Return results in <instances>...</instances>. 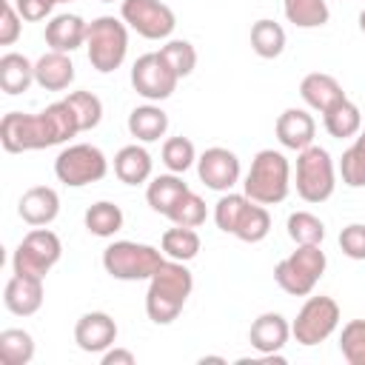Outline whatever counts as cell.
Segmentation results:
<instances>
[{"mask_svg":"<svg viewBox=\"0 0 365 365\" xmlns=\"http://www.w3.org/2000/svg\"><path fill=\"white\" fill-rule=\"evenodd\" d=\"M168 257L163 248H154L148 242H134V240H114L103 251V268L111 279L123 282H140L151 279L154 271L165 262Z\"/></svg>","mask_w":365,"mask_h":365,"instance_id":"obj_4","label":"cell"},{"mask_svg":"<svg viewBox=\"0 0 365 365\" xmlns=\"http://www.w3.org/2000/svg\"><path fill=\"white\" fill-rule=\"evenodd\" d=\"M200 234L197 228H185V225H174L168 231H163L160 237V248L168 259H177V262H191L197 254H200Z\"/></svg>","mask_w":365,"mask_h":365,"instance_id":"obj_28","label":"cell"},{"mask_svg":"<svg viewBox=\"0 0 365 365\" xmlns=\"http://www.w3.org/2000/svg\"><path fill=\"white\" fill-rule=\"evenodd\" d=\"M74 134H80V125H77L74 111L68 108L66 100H57V103L46 106L37 114L9 111L0 120V143H3V148L9 154L63 145Z\"/></svg>","mask_w":365,"mask_h":365,"instance_id":"obj_1","label":"cell"},{"mask_svg":"<svg viewBox=\"0 0 365 365\" xmlns=\"http://www.w3.org/2000/svg\"><path fill=\"white\" fill-rule=\"evenodd\" d=\"M325 268H328V257L319 245H297V251H291L285 259L277 262L274 279L285 294L308 297V294H314Z\"/></svg>","mask_w":365,"mask_h":365,"instance_id":"obj_6","label":"cell"},{"mask_svg":"<svg viewBox=\"0 0 365 365\" xmlns=\"http://www.w3.org/2000/svg\"><path fill=\"white\" fill-rule=\"evenodd\" d=\"M359 31H362V34H365V9H362V11H359Z\"/></svg>","mask_w":365,"mask_h":365,"instance_id":"obj_46","label":"cell"},{"mask_svg":"<svg viewBox=\"0 0 365 365\" xmlns=\"http://www.w3.org/2000/svg\"><path fill=\"white\" fill-rule=\"evenodd\" d=\"M103 3H114V0H103Z\"/></svg>","mask_w":365,"mask_h":365,"instance_id":"obj_49","label":"cell"},{"mask_svg":"<svg viewBox=\"0 0 365 365\" xmlns=\"http://www.w3.org/2000/svg\"><path fill=\"white\" fill-rule=\"evenodd\" d=\"M51 6H57V3H74V0H48Z\"/></svg>","mask_w":365,"mask_h":365,"instance_id":"obj_48","label":"cell"},{"mask_svg":"<svg viewBox=\"0 0 365 365\" xmlns=\"http://www.w3.org/2000/svg\"><path fill=\"white\" fill-rule=\"evenodd\" d=\"M339 354L348 365H365V319H351L342 325Z\"/></svg>","mask_w":365,"mask_h":365,"instance_id":"obj_38","label":"cell"},{"mask_svg":"<svg viewBox=\"0 0 365 365\" xmlns=\"http://www.w3.org/2000/svg\"><path fill=\"white\" fill-rule=\"evenodd\" d=\"M336 188V165L322 145L297 151V194L305 202H325Z\"/></svg>","mask_w":365,"mask_h":365,"instance_id":"obj_7","label":"cell"},{"mask_svg":"<svg viewBox=\"0 0 365 365\" xmlns=\"http://www.w3.org/2000/svg\"><path fill=\"white\" fill-rule=\"evenodd\" d=\"M106 174H108V160L91 143H71L54 160V177L68 188L100 182Z\"/></svg>","mask_w":365,"mask_h":365,"instance_id":"obj_8","label":"cell"},{"mask_svg":"<svg viewBox=\"0 0 365 365\" xmlns=\"http://www.w3.org/2000/svg\"><path fill=\"white\" fill-rule=\"evenodd\" d=\"M34 83V63L20 51H6L0 57V88L6 94H23Z\"/></svg>","mask_w":365,"mask_h":365,"instance_id":"obj_24","label":"cell"},{"mask_svg":"<svg viewBox=\"0 0 365 365\" xmlns=\"http://www.w3.org/2000/svg\"><path fill=\"white\" fill-rule=\"evenodd\" d=\"M208 217V208H205V200L200 194H194L191 188L174 202V208L168 211V220L174 225H185V228H200Z\"/></svg>","mask_w":365,"mask_h":365,"instance_id":"obj_35","label":"cell"},{"mask_svg":"<svg viewBox=\"0 0 365 365\" xmlns=\"http://www.w3.org/2000/svg\"><path fill=\"white\" fill-rule=\"evenodd\" d=\"M197 163V148L188 137H168L163 143V165L174 174H185Z\"/></svg>","mask_w":365,"mask_h":365,"instance_id":"obj_37","label":"cell"},{"mask_svg":"<svg viewBox=\"0 0 365 365\" xmlns=\"http://www.w3.org/2000/svg\"><path fill=\"white\" fill-rule=\"evenodd\" d=\"M34 83L46 91H66L74 83V63L66 51H46L34 63Z\"/></svg>","mask_w":365,"mask_h":365,"instance_id":"obj_21","label":"cell"},{"mask_svg":"<svg viewBox=\"0 0 365 365\" xmlns=\"http://www.w3.org/2000/svg\"><path fill=\"white\" fill-rule=\"evenodd\" d=\"M14 3V9L20 11V17L26 20V23H40V20H46L48 14H51V3L48 0H11Z\"/></svg>","mask_w":365,"mask_h":365,"instance_id":"obj_43","label":"cell"},{"mask_svg":"<svg viewBox=\"0 0 365 365\" xmlns=\"http://www.w3.org/2000/svg\"><path fill=\"white\" fill-rule=\"evenodd\" d=\"M288 237L297 242V245H322L325 240V222L311 214V211H294L288 214Z\"/></svg>","mask_w":365,"mask_h":365,"instance_id":"obj_33","label":"cell"},{"mask_svg":"<svg viewBox=\"0 0 365 365\" xmlns=\"http://www.w3.org/2000/svg\"><path fill=\"white\" fill-rule=\"evenodd\" d=\"M83 222H86L88 234L108 240V237H114V234L123 228L125 217H123V208H120L117 202H111V200H100V202H94V205L86 208Z\"/></svg>","mask_w":365,"mask_h":365,"instance_id":"obj_27","label":"cell"},{"mask_svg":"<svg viewBox=\"0 0 365 365\" xmlns=\"http://www.w3.org/2000/svg\"><path fill=\"white\" fill-rule=\"evenodd\" d=\"M0 359L3 365H29L34 359V336L23 328L0 331Z\"/></svg>","mask_w":365,"mask_h":365,"instance_id":"obj_30","label":"cell"},{"mask_svg":"<svg viewBox=\"0 0 365 365\" xmlns=\"http://www.w3.org/2000/svg\"><path fill=\"white\" fill-rule=\"evenodd\" d=\"M60 257H63V242H60V237H57L51 228L37 225V228H31V231L20 240V245L14 248V254H11V268H14V274H29V277L46 279V274L60 262Z\"/></svg>","mask_w":365,"mask_h":365,"instance_id":"obj_9","label":"cell"},{"mask_svg":"<svg viewBox=\"0 0 365 365\" xmlns=\"http://www.w3.org/2000/svg\"><path fill=\"white\" fill-rule=\"evenodd\" d=\"M185 191H188V182H185L180 174L168 171V174L151 177L148 188H145V202L151 205V211H157V214L168 217V211L174 208V202H177Z\"/></svg>","mask_w":365,"mask_h":365,"instance_id":"obj_25","label":"cell"},{"mask_svg":"<svg viewBox=\"0 0 365 365\" xmlns=\"http://www.w3.org/2000/svg\"><path fill=\"white\" fill-rule=\"evenodd\" d=\"M66 103L74 111V120H77L80 131H91V128L100 125V120H103V100L97 94H91V91H68Z\"/></svg>","mask_w":365,"mask_h":365,"instance_id":"obj_34","label":"cell"},{"mask_svg":"<svg viewBox=\"0 0 365 365\" xmlns=\"http://www.w3.org/2000/svg\"><path fill=\"white\" fill-rule=\"evenodd\" d=\"M128 134L140 143H157L160 137H165L168 131V114L154 106V103H145V106H137L131 108L128 114Z\"/></svg>","mask_w":365,"mask_h":365,"instance_id":"obj_23","label":"cell"},{"mask_svg":"<svg viewBox=\"0 0 365 365\" xmlns=\"http://www.w3.org/2000/svg\"><path fill=\"white\" fill-rule=\"evenodd\" d=\"M120 17L131 31L145 40H165L177 26L171 6H165L163 0H123Z\"/></svg>","mask_w":365,"mask_h":365,"instance_id":"obj_11","label":"cell"},{"mask_svg":"<svg viewBox=\"0 0 365 365\" xmlns=\"http://www.w3.org/2000/svg\"><path fill=\"white\" fill-rule=\"evenodd\" d=\"M339 248L348 259H365V222H351L339 231Z\"/></svg>","mask_w":365,"mask_h":365,"instance_id":"obj_41","label":"cell"},{"mask_svg":"<svg viewBox=\"0 0 365 365\" xmlns=\"http://www.w3.org/2000/svg\"><path fill=\"white\" fill-rule=\"evenodd\" d=\"M151 168H154L151 154L143 145H137V143L123 145L114 154V174L125 185H143V182H148L151 180Z\"/></svg>","mask_w":365,"mask_h":365,"instance_id":"obj_22","label":"cell"},{"mask_svg":"<svg viewBox=\"0 0 365 365\" xmlns=\"http://www.w3.org/2000/svg\"><path fill=\"white\" fill-rule=\"evenodd\" d=\"M3 305L14 317H31L43 305V279L29 274H11L3 288Z\"/></svg>","mask_w":365,"mask_h":365,"instance_id":"obj_16","label":"cell"},{"mask_svg":"<svg viewBox=\"0 0 365 365\" xmlns=\"http://www.w3.org/2000/svg\"><path fill=\"white\" fill-rule=\"evenodd\" d=\"M288 339H291V322L277 311L259 314L248 328V342L262 356L265 354H279L288 345Z\"/></svg>","mask_w":365,"mask_h":365,"instance_id":"obj_15","label":"cell"},{"mask_svg":"<svg viewBox=\"0 0 365 365\" xmlns=\"http://www.w3.org/2000/svg\"><path fill=\"white\" fill-rule=\"evenodd\" d=\"M86 34H88V23L80 14H54L46 23V46L51 51H66L71 54L74 48L86 46Z\"/></svg>","mask_w":365,"mask_h":365,"instance_id":"obj_19","label":"cell"},{"mask_svg":"<svg viewBox=\"0 0 365 365\" xmlns=\"http://www.w3.org/2000/svg\"><path fill=\"white\" fill-rule=\"evenodd\" d=\"M17 214L26 225H51L60 214V194L51 185H31L17 202Z\"/></svg>","mask_w":365,"mask_h":365,"instance_id":"obj_17","label":"cell"},{"mask_svg":"<svg viewBox=\"0 0 365 365\" xmlns=\"http://www.w3.org/2000/svg\"><path fill=\"white\" fill-rule=\"evenodd\" d=\"M277 140L282 148L291 151H302L308 145H314V134H317V123L305 108H285L277 123H274Z\"/></svg>","mask_w":365,"mask_h":365,"instance_id":"obj_18","label":"cell"},{"mask_svg":"<svg viewBox=\"0 0 365 365\" xmlns=\"http://www.w3.org/2000/svg\"><path fill=\"white\" fill-rule=\"evenodd\" d=\"M100 362H103V365H134L137 356H134V351H128V348H117V345H111L108 351L100 354Z\"/></svg>","mask_w":365,"mask_h":365,"instance_id":"obj_44","label":"cell"},{"mask_svg":"<svg viewBox=\"0 0 365 365\" xmlns=\"http://www.w3.org/2000/svg\"><path fill=\"white\" fill-rule=\"evenodd\" d=\"M322 125L331 137L336 140H351L362 131V111L356 103H351L348 97L339 100L336 106H331L325 114H322Z\"/></svg>","mask_w":365,"mask_h":365,"instance_id":"obj_26","label":"cell"},{"mask_svg":"<svg viewBox=\"0 0 365 365\" xmlns=\"http://www.w3.org/2000/svg\"><path fill=\"white\" fill-rule=\"evenodd\" d=\"M356 140H359V143H365V128H362V131L356 134Z\"/></svg>","mask_w":365,"mask_h":365,"instance_id":"obj_47","label":"cell"},{"mask_svg":"<svg viewBox=\"0 0 365 365\" xmlns=\"http://www.w3.org/2000/svg\"><path fill=\"white\" fill-rule=\"evenodd\" d=\"M268 231H271V214H268V208L251 200L248 208L242 211L240 222H237L234 237L242 240V242H251V245H254V242H262V240L268 237Z\"/></svg>","mask_w":365,"mask_h":365,"instance_id":"obj_32","label":"cell"},{"mask_svg":"<svg viewBox=\"0 0 365 365\" xmlns=\"http://www.w3.org/2000/svg\"><path fill=\"white\" fill-rule=\"evenodd\" d=\"M197 174L200 180L211 188V191H231L237 182H240V157L231 151V148H222V145H211L205 148L200 157H197Z\"/></svg>","mask_w":365,"mask_h":365,"instance_id":"obj_13","label":"cell"},{"mask_svg":"<svg viewBox=\"0 0 365 365\" xmlns=\"http://www.w3.org/2000/svg\"><path fill=\"white\" fill-rule=\"evenodd\" d=\"M117 339V322L106 311H86L74 322V342L86 354H103Z\"/></svg>","mask_w":365,"mask_h":365,"instance_id":"obj_14","label":"cell"},{"mask_svg":"<svg viewBox=\"0 0 365 365\" xmlns=\"http://www.w3.org/2000/svg\"><path fill=\"white\" fill-rule=\"evenodd\" d=\"M200 362H202V365H205V362H217V365H225V359H222V356H202Z\"/></svg>","mask_w":365,"mask_h":365,"instance_id":"obj_45","label":"cell"},{"mask_svg":"<svg viewBox=\"0 0 365 365\" xmlns=\"http://www.w3.org/2000/svg\"><path fill=\"white\" fill-rule=\"evenodd\" d=\"M291 191V165L282 151L262 148L254 154L242 182V194L259 205H277Z\"/></svg>","mask_w":365,"mask_h":365,"instance_id":"obj_3","label":"cell"},{"mask_svg":"<svg viewBox=\"0 0 365 365\" xmlns=\"http://www.w3.org/2000/svg\"><path fill=\"white\" fill-rule=\"evenodd\" d=\"M299 97L305 100L308 108L325 114L331 106H336L339 100H345V91L339 86V80L334 74H325V71H311L302 77L299 83Z\"/></svg>","mask_w":365,"mask_h":365,"instance_id":"obj_20","label":"cell"},{"mask_svg":"<svg viewBox=\"0 0 365 365\" xmlns=\"http://www.w3.org/2000/svg\"><path fill=\"white\" fill-rule=\"evenodd\" d=\"M23 31V17L14 9L11 0H3V14H0V46H14Z\"/></svg>","mask_w":365,"mask_h":365,"instance_id":"obj_42","label":"cell"},{"mask_svg":"<svg viewBox=\"0 0 365 365\" xmlns=\"http://www.w3.org/2000/svg\"><path fill=\"white\" fill-rule=\"evenodd\" d=\"M180 77L171 71V66L163 60L160 51H148V54H140L131 66V86L140 97H145L148 103H160V100H168L177 88Z\"/></svg>","mask_w":365,"mask_h":365,"instance_id":"obj_12","label":"cell"},{"mask_svg":"<svg viewBox=\"0 0 365 365\" xmlns=\"http://www.w3.org/2000/svg\"><path fill=\"white\" fill-rule=\"evenodd\" d=\"M86 51L91 68H97L100 74L117 71L128 54V26L123 23V17L117 20L111 14H103L91 20L86 34Z\"/></svg>","mask_w":365,"mask_h":365,"instance_id":"obj_5","label":"cell"},{"mask_svg":"<svg viewBox=\"0 0 365 365\" xmlns=\"http://www.w3.org/2000/svg\"><path fill=\"white\" fill-rule=\"evenodd\" d=\"M191 291H194V277L185 268V262L165 259L148 279V291H145L148 319L154 325H171L182 314Z\"/></svg>","mask_w":365,"mask_h":365,"instance_id":"obj_2","label":"cell"},{"mask_svg":"<svg viewBox=\"0 0 365 365\" xmlns=\"http://www.w3.org/2000/svg\"><path fill=\"white\" fill-rule=\"evenodd\" d=\"M285 29L279 26V23H274V20H268V17H262V20H257L254 26H251V48H254V54L257 57H262V60H274V57H279L282 51H285Z\"/></svg>","mask_w":365,"mask_h":365,"instance_id":"obj_29","label":"cell"},{"mask_svg":"<svg viewBox=\"0 0 365 365\" xmlns=\"http://www.w3.org/2000/svg\"><path fill=\"white\" fill-rule=\"evenodd\" d=\"M160 54L180 80L197 68V48L188 40H168L165 46H160Z\"/></svg>","mask_w":365,"mask_h":365,"instance_id":"obj_39","label":"cell"},{"mask_svg":"<svg viewBox=\"0 0 365 365\" xmlns=\"http://www.w3.org/2000/svg\"><path fill=\"white\" fill-rule=\"evenodd\" d=\"M339 317L342 314H339V305L334 297H325V294L311 297L308 294V299L297 311V319L291 322V336L305 348L319 345L339 328Z\"/></svg>","mask_w":365,"mask_h":365,"instance_id":"obj_10","label":"cell"},{"mask_svg":"<svg viewBox=\"0 0 365 365\" xmlns=\"http://www.w3.org/2000/svg\"><path fill=\"white\" fill-rule=\"evenodd\" d=\"M282 11L297 29H319L331 17L325 0H282Z\"/></svg>","mask_w":365,"mask_h":365,"instance_id":"obj_31","label":"cell"},{"mask_svg":"<svg viewBox=\"0 0 365 365\" xmlns=\"http://www.w3.org/2000/svg\"><path fill=\"white\" fill-rule=\"evenodd\" d=\"M248 197L245 194H237V191H225L220 200H217V205H214V222H217V228L222 231V234H234L237 231V222H240V217H242V211L248 208Z\"/></svg>","mask_w":365,"mask_h":365,"instance_id":"obj_36","label":"cell"},{"mask_svg":"<svg viewBox=\"0 0 365 365\" xmlns=\"http://www.w3.org/2000/svg\"><path fill=\"white\" fill-rule=\"evenodd\" d=\"M339 177L348 188H365V143L354 140L339 160Z\"/></svg>","mask_w":365,"mask_h":365,"instance_id":"obj_40","label":"cell"}]
</instances>
